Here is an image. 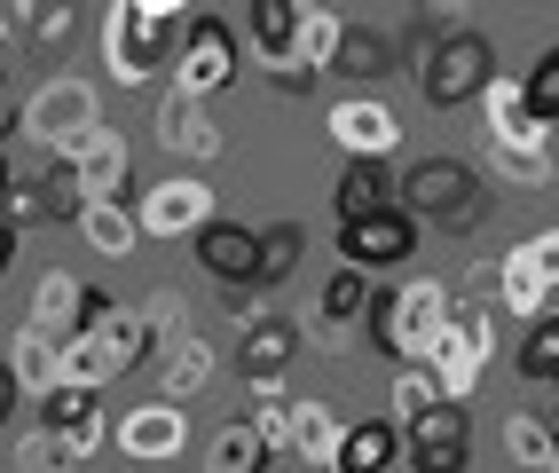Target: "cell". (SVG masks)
Masks as SVG:
<instances>
[{
  "instance_id": "cell-1",
  "label": "cell",
  "mask_w": 559,
  "mask_h": 473,
  "mask_svg": "<svg viewBox=\"0 0 559 473\" xmlns=\"http://www.w3.org/2000/svg\"><path fill=\"white\" fill-rule=\"evenodd\" d=\"M457 308H465V300H457L441 276H409L402 293H386V300H379V316H370V340L394 347L402 363H426V355H433V340L457 323Z\"/></svg>"
},
{
  "instance_id": "cell-2",
  "label": "cell",
  "mask_w": 559,
  "mask_h": 473,
  "mask_svg": "<svg viewBox=\"0 0 559 473\" xmlns=\"http://www.w3.org/2000/svg\"><path fill=\"white\" fill-rule=\"evenodd\" d=\"M16 127H24V142H40V151L71 158V151L103 127V95H95V80H80V71H56V80H40V87L24 95Z\"/></svg>"
},
{
  "instance_id": "cell-3",
  "label": "cell",
  "mask_w": 559,
  "mask_h": 473,
  "mask_svg": "<svg viewBox=\"0 0 559 473\" xmlns=\"http://www.w3.org/2000/svg\"><path fill=\"white\" fill-rule=\"evenodd\" d=\"M174 16L142 9V0H110L103 9V63H110V87H142L158 80V63H174Z\"/></svg>"
},
{
  "instance_id": "cell-4",
  "label": "cell",
  "mask_w": 559,
  "mask_h": 473,
  "mask_svg": "<svg viewBox=\"0 0 559 473\" xmlns=\"http://www.w3.org/2000/svg\"><path fill=\"white\" fill-rule=\"evenodd\" d=\"M489 80H497V71H489V40H480V32H465V24H450V32L426 48V63H418V95L433 103V111L480 103V87H489Z\"/></svg>"
},
{
  "instance_id": "cell-5",
  "label": "cell",
  "mask_w": 559,
  "mask_h": 473,
  "mask_svg": "<svg viewBox=\"0 0 559 473\" xmlns=\"http://www.w3.org/2000/svg\"><path fill=\"white\" fill-rule=\"evenodd\" d=\"M551 293H559V229H536L497 261V308L536 323V316H551Z\"/></svg>"
},
{
  "instance_id": "cell-6",
  "label": "cell",
  "mask_w": 559,
  "mask_h": 473,
  "mask_svg": "<svg viewBox=\"0 0 559 473\" xmlns=\"http://www.w3.org/2000/svg\"><path fill=\"white\" fill-rule=\"evenodd\" d=\"M497 316L504 308H457V323L450 332L433 340V379H441V394H450V403H473V387H480V371H489V355H497Z\"/></svg>"
},
{
  "instance_id": "cell-7",
  "label": "cell",
  "mask_w": 559,
  "mask_h": 473,
  "mask_svg": "<svg viewBox=\"0 0 559 473\" xmlns=\"http://www.w3.org/2000/svg\"><path fill=\"white\" fill-rule=\"evenodd\" d=\"M32 418L56 434V450H63L71 465H87L110 434H119V418L103 411V387H56V394H40V403H32Z\"/></svg>"
},
{
  "instance_id": "cell-8",
  "label": "cell",
  "mask_w": 559,
  "mask_h": 473,
  "mask_svg": "<svg viewBox=\"0 0 559 473\" xmlns=\"http://www.w3.org/2000/svg\"><path fill=\"white\" fill-rule=\"evenodd\" d=\"M221 222V198H213V181L205 174H166L142 190V229H151L158 245H181V237H198Z\"/></svg>"
},
{
  "instance_id": "cell-9",
  "label": "cell",
  "mask_w": 559,
  "mask_h": 473,
  "mask_svg": "<svg viewBox=\"0 0 559 473\" xmlns=\"http://www.w3.org/2000/svg\"><path fill=\"white\" fill-rule=\"evenodd\" d=\"M174 80L181 87H198V95H221L237 80V32L221 24V16H181V48H174Z\"/></svg>"
},
{
  "instance_id": "cell-10",
  "label": "cell",
  "mask_w": 559,
  "mask_h": 473,
  "mask_svg": "<svg viewBox=\"0 0 559 473\" xmlns=\"http://www.w3.org/2000/svg\"><path fill=\"white\" fill-rule=\"evenodd\" d=\"M409 252H418V213H409V205H386V213H362V222H340V261H355V269H370V276L402 269Z\"/></svg>"
},
{
  "instance_id": "cell-11",
  "label": "cell",
  "mask_w": 559,
  "mask_h": 473,
  "mask_svg": "<svg viewBox=\"0 0 559 473\" xmlns=\"http://www.w3.org/2000/svg\"><path fill=\"white\" fill-rule=\"evenodd\" d=\"M402 205L418 222H480V198H473V166L457 158H426L402 174Z\"/></svg>"
},
{
  "instance_id": "cell-12",
  "label": "cell",
  "mask_w": 559,
  "mask_h": 473,
  "mask_svg": "<svg viewBox=\"0 0 559 473\" xmlns=\"http://www.w3.org/2000/svg\"><path fill=\"white\" fill-rule=\"evenodd\" d=\"M323 134L340 142L347 158H394L402 151V119H394L386 95H340L323 111Z\"/></svg>"
},
{
  "instance_id": "cell-13",
  "label": "cell",
  "mask_w": 559,
  "mask_h": 473,
  "mask_svg": "<svg viewBox=\"0 0 559 473\" xmlns=\"http://www.w3.org/2000/svg\"><path fill=\"white\" fill-rule=\"evenodd\" d=\"M110 450L134 458V465H174L181 450H190V418H181V403H134L119 411V434H110Z\"/></svg>"
},
{
  "instance_id": "cell-14",
  "label": "cell",
  "mask_w": 559,
  "mask_h": 473,
  "mask_svg": "<svg viewBox=\"0 0 559 473\" xmlns=\"http://www.w3.org/2000/svg\"><path fill=\"white\" fill-rule=\"evenodd\" d=\"M480 134H489V151H520V142H551V127L536 119V103H528V80L497 71V80L480 87Z\"/></svg>"
},
{
  "instance_id": "cell-15",
  "label": "cell",
  "mask_w": 559,
  "mask_h": 473,
  "mask_svg": "<svg viewBox=\"0 0 559 473\" xmlns=\"http://www.w3.org/2000/svg\"><path fill=\"white\" fill-rule=\"evenodd\" d=\"M465 458H473L465 403H433L426 418H409V473H465Z\"/></svg>"
},
{
  "instance_id": "cell-16",
  "label": "cell",
  "mask_w": 559,
  "mask_h": 473,
  "mask_svg": "<svg viewBox=\"0 0 559 473\" xmlns=\"http://www.w3.org/2000/svg\"><path fill=\"white\" fill-rule=\"evenodd\" d=\"M151 127H158V142H166L174 158H198V166H205V158L221 151V127H213V111H205V95L181 87V80L158 95V119H151Z\"/></svg>"
},
{
  "instance_id": "cell-17",
  "label": "cell",
  "mask_w": 559,
  "mask_h": 473,
  "mask_svg": "<svg viewBox=\"0 0 559 473\" xmlns=\"http://www.w3.org/2000/svg\"><path fill=\"white\" fill-rule=\"evenodd\" d=\"M127 166H134V151H127V134H119V127H95L80 151L63 158V174H71V190H80V205H87V198H119V190H127Z\"/></svg>"
},
{
  "instance_id": "cell-18",
  "label": "cell",
  "mask_w": 559,
  "mask_h": 473,
  "mask_svg": "<svg viewBox=\"0 0 559 473\" xmlns=\"http://www.w3.org/2000/svg\"><path fill=\"white\" fill-rule=\"evenodd\" d=\"M9 379H16V394L24 403H40V394H56L63 387V340L48 332V323H16L9 332Z\"/></svg>"
},
{
  "instance_id": "cell-19",
  "label": "cell",
  "mask_w": 559,
  "mask_h": 473,
  "mask_svg": "<svg viewBox=\"0 0 559 473\" xmlns=\"http://www.w3.org/2000/svg\"><path fill=\"white\" fill-rule=\"evenodd\" d=\"M213 371H221V347L198 332H174V340H158V387H166V403H198V394L213 387Z\"/></svg>"
},
{
  "instance_id": "cell-20",
  "label": "cell",
  "mask_w": 559,
  "mask_h": 473,
  "mask_svg": "<svg viewBox=\"0 0 559 473\" xmlns=\"http://www.w3.org/2000/svg\"><path fill=\"white\" fill-rule=\"evenodd\" d=\"M292 347H308L300 323H284L269 300H245V379H284Z\"/></svg>"
},
{
  "instance_id": "cell-21",
  "label": "cell",
  "mask_w": 559,
  "mask_h": 473,
  "mask_svg": "<svg viewBox=\"0 0 559 473\" xmlns=\"http://www.w3.org/2000/svg\"><path fill=\"white\" fill-rule=\"evenodd\" d=\"M394 465H409V426L386 411V418H355L347 426L340 465H331V473H394Z\"/></svg>"
},
{
  "instance_id": "cell-22",
  "label": "cell",
  "mask_w": 559,
  "mask_h": 473,
  "mask_svg": "<svg viewBox=\"0 0 559 473\" xmlns=\"http://www.w3.org/2000/svg\"><path fill=\"white\" fill-rule=\"evenodd\" d=\"M198 261H205L221 284H260L269 237H260V229H245V222H213V229H198Z\"/></svg>"
},
{
  "instance_id": "cell-23",
  "label": "cell",
  "mask_w": 559,
  "mask_h": 473,
  "mask_svg": "<svg viewBox=\"0 0 559 473\" xmlns=\"http://www.w3.org/2000/svg\"><path fill=\"white\" fill-rule=\"evenodd\" d=\"M142 237H151L142 229V205H119V198H87L80 205V245L95 252V261H127Z\"/></svg>"
},
{
  "instance_id": "cell-24",
  "label": "cell",
  "mask_w": 559,
  "mask_h": 473,
  "mask_svg": "<svg viewBox=\"0 0 559 473\" xmlns=\"http://www.w3.org/2000/svg\"><path fill=\"white\" fill-rule=\"evenodd\" d=\"M300 24H308V0H252L245 40L260 48V63H292L300 56Z\"/></svg>"
},
{
  "instance_id": "cell-25",
  "label": "cell",
  "mask_w": 559,
  "mask_h": 473,
  "mask_svg": "<svg viewBox=\"0 0 559 473\" xmlns=\"http://www.w3.org/2000/svg\"><path fill=\"white\" fill-rule=\"evenodd\" d=\"M276 458H284L276 434H260L252 418H229L205 450V473H276Z\"/></svg>"
},
{
  "instance_id": "cell-26",
  "label": "cell",
  "mask_w": 559,
  "mask_h": 473,
  "mask_svg": "<svg viewBox=\"0 0 559 473\" xmlns=\"http://www.w3.org/2000/svg\"><path fill=\"white\" fill-rule=\"evenodd\" d=\"M340 442H347V418L331 403H300V411H292V434H284V458L331 473V465H340Z\"/></svg>"
},
{
  "instance_id": "cell-27",
  "label": "cell",
  "mask_w": 559,
  "mask_h": 473,
  "mask_svg": "<svg viewBox=\"0 0 559 473\" xmlns=\"http://www.w3.org/2000/svg\"><path fill=\"white\" fill-rule=\"evenodd\" d=\"M386 205H402V181H386V158H347L340 190H331V213L362 222V213H386Z\"/></svg>"
},
{
  "instance_id": "cell-28",
  "label": "cell",
  "mask_w": 559,
  "mask_h": 473,
  "mask_svg": "<svg viewBox=\"0 0 559 473\" xmlns=\"http://www.w3.org/2000/svg\"><path fill=\"white\" fill-rule=\"evenodd\" d=\"M379 276H370V269H355V261H340V276H331L323 284V300L308 308V316H323V323H347V332H355V323L362 316H379Z\"/></svg>"
},
{
  "instance_id": "cell-29",
  "label": "cell",
  "mask_w": 559,
  "mask_h": 473,
  "mask_svg": "<svg viewBox=\"0 0 559 473\" xmlns=\"http://www.w3.org/2000/svg\"><path fill=\"white\" fill-rule=\"evenodd\" d=\"M504 458L520 473H551L559 465V418L544 411H504Z\"/></svg>"
},
{
  "instance_id": "cell-30",
  "label": "cell",
  "mask_w": 559,
  "mask_h": 473,
  "mask_svg": "<svg viewBox=\"0 0 559 473\" xmlns=\"http://www.w3.org/2000/svg\"><path fill=\"white\" fill-rule=\"evenodd\" d=\"M80 316H87V284L71 276V269H48L40 284H32V323H48V332H80Z\"/></svg>"
},
{
  "instance_id": "cell-31",
  "label": "cell",
  "mask_w": 559,
  "mask_h": 473,
  "mask_svg": "<svg viewBox=\"0 0 559 473\" xmlns=\"http://www.w3.org/2000/svg\"><path fill=\"white\" fill-rule=\"evenodd\" d=\"M347 16L340 9H323V0H308V24H300V63H316V71H331L340 63V48H347Z\"/></svg>"
},
{
  "instance_id": "cell-32",
  "label": "cell",
  "mask_w": 559,
  "mask_h": 473,
  "mask_svg": "<svg viewBox=\"0 0 559 473\" xmlns=\"http://www.w3.org/2000/svg\"><path fill=\"white\" fill-rule=\"evenodd\" d=\"M520 379L559 387V316H536L528 332H520Z\"/></svg>"
},
{
  "instance_id": "cell-33",
  "label": "cell",
  "mask_w": 559,
  "mask_h": 473,
  "mask_svg": "<svg viewBox=\"0 0 559 473\" xmlns=\"http://www.w3.org/2000/svg\"><path fill=\"white\" fill-rule=\"evenodd\" d=\"M433 403H450V394H441V379H433V363H402V371H394V418L409 426V418H426Z\"/></svg>"
},
{
  "instance_id": "cell-34",
  "label": "cell",
  "mask_w": 559,
  "mask_h": 473,
  "mask_svg": "<svg viewBox=\"0 0 559 473\" xmlns=\"http://www.w3.org/2000/svg\"><path fill=\"white\" fill-rule=\"evenodd\" d=\"M9 473H80L63 450H56V434L40 426V418H24V434H16V450H9Z\"/></svg>"
},
{
  "instance_id": "cell-35",
  "label": "cell",
  "mask_w": 559,
  "mask_h": 473,
  "mask_svg": "<svg viewBox=\"0 0 559 473\" xmlns=\"http://www.w3.org/2000/svg\"><path fill=\"white\" fill-rule=\"evenodd\" d=\"M331 71H340V80H362V87L386 80V71H394V63H386V32H347V48H340V63H331Z\"/></svg>"
},
{
  "instance_id": "cell-36",
  "label": "cell",
  "mask_w": 559,
  "mask_h": 473,
  "mask_svg": "<svg viewBox=\"0 0 559 473\" xmlns=\"http://www.w3.org/2000/svg\"><path fill=\"white\" fill-rule=\"evenodd\" d=\"M292 411H300V394H284V379H252V426L260 434H276V442H284V434H292Z\"/></svg>"
},
{
  "instance_id": "cell-37",
  "label": "cell",
  "mask_w": 559,
  "mask_h": 473,
  "mask_svg": "<svg viewBox=\"0 0 559 473\" xmlns=\"http://www.w3.org/2000/svg\"><path fill=\"white\" fill-rule=\"evenodd\" d=\"M497 174L512 190H544L551 181V142H520V151H497Z\"/></svg>"
},
{
  "instance_id": "cell-38",
  "label": "cell",
  "mask_w": 559,
  "mask_h": 473,
  "mask_svg": "<svg viewBox=\"0 0 559 473\" xmlns=\"http://www.w3.org/2000/svg\"><path fill=\"white\" fill-rule=\"evenodd\" d=\"M520 80H528V103H536V119H544V127H559V48H544L528 71H520Z\"/></svg>"
},
{
  "instance_id": "cell-39",
  "label": "cell",
  "mask_w": 559,
  "mask_h": 473,
  "mask_svg": "<svg viewBox=\"0 0 559 473\" xmlns=\"http://www.w3.org/2000/svg\"><path fill=\"white\" fill-rule=\"evenodd\" d=\"M292 261H300V222H276V229H269V261H260V293H269V284H284Z\"/></svg>"
},
{
  "instance_id": "cell-40",
  "label": "cell",
  "mask_w": 559,
  "mask_h": 473,
  "mask_svg": "<svg viewBox=\"0 0 559 473\" xmlns=\"http://www.w3.org/2000/svg\"><path fill=\"white\" fill-rule=\"evenodd\" d=\"M142 316H151V332H158V340L190 332V323H181V293H151V300H142Z\"/></svg>"
},
{
  "instance_id": "cell-41",
  "label": "cell",
  "mask_w": 559,
  "mask_h": 473,
  "mask_svg": "<svg viewBox=\"0 0 559 473\" xmlns=\"http://www.w3.org/2000/svg\"><path fill=\"white\" fill-rule=\"evenodd\" d=\"M142 9H158V16H174V24H181V16H198V0H142Z\"/></svg>"
},
{
  "instance_id": "cell-42",
  "label": "cell",
  "mask_w": 559,
  "mask_h": 473,
  "mask_svg": "<svg viewBox=\"0 0 559 473\" xmlns=\"http://www.w3.org/2000/svg\"><path fill=\"white\" fill-rule=\"evenodd\" d=\"M426 9H433L441 24H465V9H473V0H426Z\"/></svg>"
}]
</instances>
